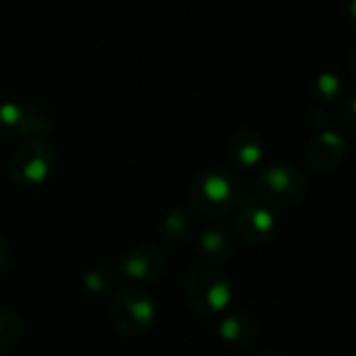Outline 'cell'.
<instances>
[{"label": "cell", "mask_w": 356, "mask_h": 356, "mask_svg": "<svg viewBox=\"0 0 356 356\" xmlns=\"http://www.w3.org/2000/svg\"><path fill=\"white\" fill-rule=\"evenodd\" d=\"M190 207L194 213L219 219L229 215L240 200V190L229 175L219 169H202L188 188Z\"/></svg>", "instance_id": "1"}, {"label": "cell", "mask_w": 356, "mask_h": 356, "mask_svg": "<svg viewBox=\"0 0 356 356\" xmlns=\"http://www.w3.org/2000/svg\"><path fill=\"white\" fill-rule=\"evenodd\" d=\"M307 192V175L294 163H273L254 175V196L267 207L296 204Z\"/></svg>", "instance_id": "2"}, {"label": "cell", "mask_w": 356, "mask_h": 356, "mask_svg": "<svg viewBox=\"0 0 356 356\" xmlns=\"http://www.w3.org/2000/svg\"><path fill=\"white\" fill-rule=\"evenodd\" d=\"M56 152L46 136L19 142L8 159V177L19 188H35L46 181L52 171Z\"/></svg>", "instance_id": "3"}, {"label": "cell", "mask_w": 356, "mask_h": 356, "mask_svg": "<svg viewBox=\"0 0 356 356\" xmlns=\"http://www.w3.org/2000/svg\"><path fill=\"white\" fill-rule=\"evenodd\" d=\"M184 290L190 307L204 317L223 313L232 300V286L227 277L215 267H194L186 275Z\"/></svg>", "instance_id": "4"}, {"label": "cell", "mask_w": 356, "mask_h": 356, "mask_svg": "<svg viewBox=\"0 0 356 356\" xmlns=\"http://www.w3.org/2000/svg\"><path fill=\"white\" fill-rule=\"evenodd\" d=\"M156 319L154 300L140 288L129 286L108 302V321L123 336H144Z\"/></svg>", "instance_id": "5"}, {"label": "cell", "mask_w": 356, "mask_h": 356, "mask_svg": "<svg viewBox=\"0 0 356 356\" xmlns=\"http://www.w3.org/2000/svg\"><path fill=\"white\" fill-rule=\"evenodd\" d=\"M54 115L33 102L6 100L0 102V138L2 140H29L46 136L54 129Z\"/></svg>", "instance_id": "6"}, {"label": "cell", "mask_w": 356, "mask_h": 356, "mask_svg": "<svg viewBox=\"0 0 356 356\" xmlns=\"http://www.w3.org/2000/svg\"><path fill=\"white\" fill-rule=\"evenodd\" d=\"M236 209L238 211L234 219V232L244 244L259 246V244H265L273 236V229H275L273 209L267 207L263 200H259L254 194L240 196Z\"/></svg>", "instance_id": "7"}, {"label": "cell", "mask_w": 356, "mask_h": 356, "mask_svg": "<svg viewBox=\"0 0 356 356\" xmlns=\"http://www.w3.org/2000/svg\"><path fill=\"white\" fill-rule=\"evenodd\" d=\"M121 273L131 284H148L163 275L167 267L165 252L152 244H138L123 252L119 261Z\"/></svg>", "instance_id": "8"}, {"label": "cell", "mask_w": 356, "mask_h": 356, "mask_svg": "<svg viewBox=\"0 0 356 356\" xmlns=\"http://www.w3.org/2000/svg\"><path fill=\"white\" fill-rule=\"evenodd\" d=\"M344 150H346V140L338 131L323 129L311 142L307 150V163L315 171H330L340 163Z\"/></svg>", "instance_id": "9"}, {"label": "cell", "mask_w": 356, "mask_h": 356, "mask_svg": "<svg viewBox=\"0 0 356 356\" xmlns=\"http://www.w3.org/2000/svg\"><path fill=\"white\" fill-rule=\"evenodd\" d=\"M198 252L207 263L221 265L234 257V236L225 227H209L198 236Z\"/></svg>", "instance_id": "10"}, {"label": "cell", "mask_w": 356, "mask_h": 356, "mask_svg": "<svg viewBox=\"0 0 356 356\" xmlns=\"http://www.w3.org/2000/svg\"><path fill=\"white\" fill-rule=\"evenodd\" d=\"M265 152L263 138L252 129H240L229 140V159L242 169H252L261 163Z\"/></svg>", "instance_id": "11"}, {"label": "cell", "mask_w": 356, "mask_h": 356, "mask_svg": "<svg viewBox=\"0 0 356 356\" xmlns=\"http://www.w3.org/2000/svg\"><path fill=\"white\" fill-rule=\"evenodd\" d=\"M219 336L229 344H250L259 336V323L248 313H232L219 321Z\"/></svg>", "instance_id": "12"}, {"label": "cell", "mask_w": 356, "mask_h": 356, "mask_svg": "<svg viewBox=\"0 0 356 356\" xmlns=\"http://www.w3.org/2000/svg\"><path fill=\"white\" fill-rule=\"evenodd\" d=\"M194 215L188 209H173L169 211L163 221H161V238L171 244V246H179L184 242H188L194 234Z\"/></svg>", "instance_id": "13"}, {"label": "cell", "mask_w": 356, "mask_h": 356, "mask_svg": "<svg viewBox=\"0 0 356 356\" xmlns=\"http://www.w3.org/2000/svg\"><path fill=\"white\" fill-rule=\"evenodd\" d=\"M23 336V319L17 311L0 307V353L10 350Z\"/></svg>", "instance_id": "14"}, {"label": "cell", "mask_w": 356, "mask_h": 356, "mask_svg": "<svg viewBox=\"0 0 356 356\" xmlns=\"http://www.w3.org/2000/svg\"><path fill=\"white\" fill-rule=\"evenodd\" d=\"M83 286L92 294H108L115 288V277L104 267H94L83 275Z\"/></svg>", "instance_id": "15"}, {"label": "cell", "mask_w": 356, "mask_h": 356, "mask_svg": "<svg viewBox=\"0 0 356 356\" xmlns=\"http://www.w3.org/2000/svg\"><path fill=\"white\" fill-rule=\"evenodd\" d=\"M317 92L327 98V100H334L338 98V94L342 92V79L336 75V73H321L319 79H317Z\"/></svg>", "instance_id": "16"}, {"label": "cell", "mask_w": 356, "mask_h": 356, "mask_svg": "<svg viewBox=\"0 0 356 356\" xmlns=\"http://www.w3.org/2000/svg\"><path fill=\"white\" fill-rule=\"evenodd\" d=\"M6 259H8V238H6V234L0 229V269L4 267Z\"/></svg>", "instance_id": "17"}, {"label": "cell", "mask_w": 356, "mask_h": 356, "mask_svg": "<svg viewBox=\"0 0 356 356\" xmlns=\"http://www.w3.org/2000/svg\"><path fill=\"white\" fill-rule=\"evenodd\" d=\"M259 356H290V355H284V353H273V350H269V353H261Z\"/></svg>", "instance_id": "18"}]
</instances>
